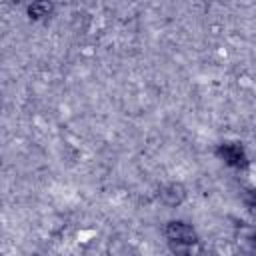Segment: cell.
Instances as JSON below:
<instances>
[{
    "label": "cell",
    "instance_id": "cell-7",
    "mask_svg": "<svg viewBox=\"0 0 256 256\" xmlns=\"http://www.w3.org/2000/svg\"><path fill=\"white\" fill-rule=\"evenodd\" d=\"M244 204H246L248 212L256 218V188H248L244 192Z\"/></svg>",
    "mask_w": 256,
    "mask_h": 256
},
{
    "label": "cell",
    "instance_id": "cell-1",
    "mask_svg": "<svg viewBox=\"0 0 256 256\" xmlns=\"http://www.w3.org/2000/svg\"><path fill=\"white\" fill-rule=\"evenodd\" d=\"M216 156L220 160H224L228 166L238 168V170H244L250 164L244 146L238 144V142H222V144H218L216 146Z\"/></svg>",
    "mask_w": 256,
    "mask_h": 256
},
{
    "label": "cell",
    "instance_id": "cell-4",
    "mask_svg": "<svg viewBox=\"0 0 256 256\" xmlns=\"http://www.w3.org/2000/svg\"><path fill=\"white\" fill-rule=\"evenodd\" d=\"M160 200L168 208H176L186 200V188L180 182H170L160 190Z\"/></svg>",
    "mask_w": 256,
    "mask_h": 256
},
{
    "label": "cell",
    "instance_id": "cell-5",
    "mask_svg": "<svg viewBox=\"0 0 256 256\" xmlns=\"http://www.w3.org/2000/svg\"><path fill=\"white\" fill-rule=\"evenodd\" d=\"M54 12V4L52 2H34L26 6V14L30 20H44Z\"/></svg>",
    "mask_w": 256,
    "mask_h": 256
},
{
    "label": "cell",
    "instance_id": "cell-6",
    "mask_svg": "<svg viewBox=\"0 0 256 256\" xmlns=\"http://www.w3.org/2000/svg\"><path fill=\"white\" fill-rule=\"evenodd\" d=\"M170 244V250L176 254V256H204V248L200 242H194V244H174V242H168Z\"/></svg>",
    "mask_w": 256,
    "mask_h": 256
},
{
    "label": "cell",
    "instance_id": "cell-3",
    "mask_svg": "<svg viewBox=\"0 0 256 256\" xmlns=\"http://www.w3.org/2000/svg\"><path fill=\"white\" fill-rule=\"evenodd\" d=\"M234 242L244 256H256V228L252 224L238 222L234 228Z\"/></svg>",
    "mask_w": 256,
    "mask_h": 256
},
{
    "label": "cell",
    "instance_id": "cell-2",
    "mask_svg": "<svg viewBox=\"0 0 256 256\" xmlns=\"http://www.w3.org/2000/svg\"><path fill=\"white\" fill-rule=\"evenodd\" d=\"M164 236L168 238V242H174V244H194V242H200L196 230L182 222V220H170L166 226H164Z\"/></svg>",
    "mask_w": 256,
    "mask_h": 256
}]
</instances>
